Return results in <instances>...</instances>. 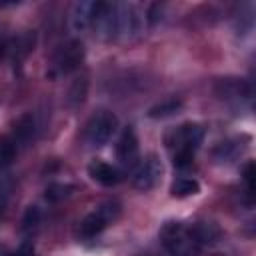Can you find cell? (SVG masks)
I'll return each instance as SVG.
<instances>
[{
	"label": "cell",
	"mask_w": 256,
	"mask_h": 256,
	"mask_svg": "<svg viewBox=\"0 0 256 256\" xmlns=\"http://www.w3.org/2000/svg\"><path fill=\"white\" fill-rule=\"evenodd\" d=\"M160 242L172 256H198L200 252L190 226L182 222H166L160 228Z\"/></svg>",
	"instance_id": "6da1fadb"
},
{
	"label": "cell",
	"mask_w": 256,
	"mask_h": 256,
	"mask_svg": "<svg viewBox=\"0 0 256 256\" xmlns=\"http://www.w3.org/2000/svg\"><path fill=\"white\" fill-rule=\"evenodd\" d=\"M84 56H86V48H84V44L80 40H66V42H62L54 50V54H52L48 76L56 78V76H64V74L74 72L84 62Z\"/></svg>",
	"instance_id": "7a4b0ae2"
},
{
	"label": "cell",
	"mask_w": 256,
	"mask_h": 256,
	"mask_svg": "<svg viewBox=\"0 0 256 256\" xmlns=\"http://www.w3.org/2000/svg\"><path fill=\"white\" fill-rule=\"evenodd\" d=\"M148 16L136 4H116V38L134 40L146 28Z\"/></svg>",
	"instance_id": "3957f363"
},
{
	"label": "cell",
	"mask_w": 256,
	"mask_h": 256,
	"mask_svg": "<svg viewBox=\"0 0 256 256\" xmlns=\"http://www.w3.org/2000/svg\"><path fill=\"white\" fill-rule=\"evenodd\" d=\"M118 216H120V204L116 200H106V202L94 206V210L84 216V220L78 226V234L82 238H94L108 224H112Z\"/></svg>",
	"instance_id": "277c9868"
},
{
	"label": "cell",
	"mask_w": 256,
	"mask_h": 256,
	"mask_svg": "<svg viewBox=\"0 0 256 256\" xmlns=\"http://www.w3.org/2000/svg\"><path fill=\"white\" fill-rule=\"evenodd\" d=\"M202 138H204V128L196 122H186V124L172 128L166 134V146L174 154H192L194 156V150L200 146Z\"/></svg>",
	"instance_id": "5b68a950"
},
{
	"label": "cell",
	"mask_w": 256,
	"mask_h": 256,
	"mask_svg": "<svg viewBox=\"0 0 256 256\" xmlns=\"http://www.w3.org/2000/svg\"><path fill=\"white\" fill-rule=\"evenodd\" d=\"M118 128V118L114 112L110 110H100L96 112L94 116H90V120L86 122V128H84V140L88 146L92 148H98V146H104L112 134L116 132Z\"/></svg>",
	"instance_id": "8992f818"
},
{
	"label": "cell",
	"mask_w": 256,
	"mask_h": 256,
	"mask_svg": "<svg viewBox=\"0 0 256 256\" xmlns=\"http://www.w3.org/2000/svg\"><path fill=\"white\" fill-rule=\"evenodd\" d=\"M162 172H164V166H162V160L156 156V154H148L134 170V176H132V186L146 192V190H152L160 178H162Z\"/></svg>",
	"instance_id": "52a82bcc"
},
{
	"label": "cell",
	"mask_w": 256,
	"mask_h": 256,
	"mask_svg": "<svg viewBox=\"0 0 256 256\" xmlns=\"http://www.w3.org/2000/svg\"><path fill=\"white\" fill-rule=\"evenodd\" d=\"M98 6L100 2L94 0H84V2H76L72 12H70V30L72 32H88L94 28L96 22V14H98Z\"/></svg>",
	"instance_id": "ba28073f"
},
{
	"label": "cell",
	"mask_w": 256,
	"mask_h": 256,
	"mask_svg": "<svg viewBox=\"0 0 256 256\" xmlns=\"http://www.w3.org/2000/svg\"><path fill=\"white\" fill-rule=\"evenodd\" d=\"M138 138H136V132L132 130V126L124 128L120 138H118V144H116V156L120 160L122 166L126 168H132L138 164Z\"/></svg>",
	"instance_id": "9c48e42d"
},
{
	"label": "cell",
	"mask_w": 256,
	"mask_h": 256,
	"mask_svg": "<svg viewBox=\"0 0 256 256\" xmlns=\"http://www.w3.org/2000/svg\"><path fill=\"white\" fill-rule=\"evenodd\" d=\"M214 92L222 100H236V102H240V100L250 96V86H248V82H244L240 78H220L214 84Z\"/></svg>",
	"instance_id": "30bf717a"
},
{
	"label": "cell",
	"mask_w": 256,
	"mask_h": 256,
	"mask_svg": "<svg viewBox=\"0 0 256 256\" xmlns=\"http://www.w3.org/2000/svg\"><path fill=\"white\" fill-rule=\"evenodd\" d=\"M88 174L94 182L102 184V186H116L120 180H122V172L108 164V162H102V160H94L88 164Z\"/></svg>",
	"instance_id": "8fae6325"
},
{
	"label": "cell",
	"mask_w": 256,
	"mask_h": 256,
	"mask_svg": "<svg viewBox=\"0 0 256 256\" xmlns=\"http://www.w3.org/2000/svg\"><path fill=\"white\" fill-rule=\"evenodd\" d=\"M34 44H36V34L30 32V30H24L12 42H8V50L6 52H10L14 62H22L34 50Z\"/></svg>",
	"instance_id": "7c38bea8"
},
{
	"label": "cell",
	"mask_w": 256,
	"mask_h": 256,
	"mask_svg": "<svg viewBox=\"0 0 256 256\" xmlns=\"http://www.w3.org/2000/svg\"><path fill=\"white\" fill-rule=\"evenodd\" d=\"M190 230L196 238V242L202 246H210V244H216L222 236V230L218 228V224L214 222H208V220H200V222H194L190 224Z\"/></svg>",
	"instance_id": "4fadbf2b"
},
{
	"label": "cell",
	"mask_w": 256,
	"mask_h": 256,
	"mask_svg": "<svg viewBox=\"0 0 256 256\" xmlns=\"http://www.w3.org/2000/svg\"><path fill=\"white\" fill-rule=\"evenodd\" d=\"M34 136H36V120H34V116L32 114H24V116H20L18 118V122L14 124V144L18 146V144H22V146H26L30 140H34Z\"/></svg>",
	"instance_id": "5bb4252c"
},
{
	"label": "cell",
	"mask_w": 256,
	"mask_h": 256,
	"mask_svg": "<svg viewBox=\"0 0 256 256\" xmlns=\"http://www.w3.org/2000/svg\"><path fill=\"white\" fill-rule=\"evenodd\" d=\"M200 192V184L194 178H176L170 186V194L174 198H186V196H194Z\"/></svg>",
	"instance_id": "9a60e30c"
},
{
	"label": "cell",
	"mask_w": 256,
	"mask_h": 256,
	"mask_svg": "<svg viewBox=\"0 0 256 256\" xmlns=\"http://www.w3.org/2000/svg\"><path fill=\"white\" fill-rule=\"evenodd\" d=\"M88 92V80L86 78H76L68 90V104L70 106H80L86 98Z\"/></svg>",
	"instance_id": "2e32d148"
},
{
	"label": "cell",
	"mask_w": 256,
	"mask_h": 256,
	"mask_svg": "<svg viewBox=\"0 0 256 256\" xmlns=\"http://www.w3.org/2000/svg\"><path fill=\"white\" fill-rule=\"evenodd\" d=\"M238 150H242L238 140H226V142L218 144V148L214 150V158L220 160V162H228L238 154Z\"/></svg>",
	"instance_id": "e0dca14e"
},
{
	"label": "cell",
	"mask_w": 256,
	"mask_h": 256,
	"mask_svg": "<svg viewBox=\"0 0 256 256\" xmlns=\"http://www.w3.org/2000/svg\"><path fill=\"white\" fill-rule=\"evenodd\" d=\"M182 108V102L180 100H166L154 108H150V118H166V116H172L174 112H178Z\"/></svg>",
	"instance_id": "ac0fdd59"
},
{
	"label": "cell",
	"mask_w": 256,
	"mask_h": 256,
	"mask_svg": "<svg viewBox=\"0 0 256 256\" xmlns=\"http://www.w3.org/2000/svg\"><path fill=\"white\" fill-rule=\"evenodd\" d=\"M18 146L14 144L12 138H2L0 140V168H6L8 164H12V160L16 158Z\"/></svg>",
	"instance_id": "d6986e66"
},
{
	"label": "cell",
	"mask_w": 256,
	"mask_h": 256,
	"mask_svg": "<svg viewBox=\"0 0 256 256\" xmlns=\"http://www.w3.org/2000/svg\"><path fill=\"white\" fill-rule=\"evenodd\" d=\"M74 188L72 186H68V184H52V186H48L46 188V198L48 200H52V202H58V200H62V198H66V196H70V192H72Z\"/></svg>",
	"instance_id": "ffe728a7"
},
{
	"label": "cell",
	"mask_w": 256,
	"mask_h": 256,
	"mask_svg": "<svg viewBox=\"0 0 256 256\" xmlns=\"http://www.w3.org/2000/svg\"><path fill=\"white\" fill-rule=\"evenodd\" d=\"M38 218H40L38 208H36V206H30V208H28V212H26V216H24V228L34 226V224L38 222Z\"/></svg>",
	"instance_id": "44dd1931"
},
{
	"label": "cell",
	"mask_w": 256,
	"mask_h": 256,
	"mask_svg": "<svg viewBox=\"0 0 256 256\" xmlns=\"http://www.w3.org/2000/svg\"><path fill=\"white\" fill-rule=\"evenodd\" d=\"M244 182H246L248 190L252 192L254 190V164L252 162H248L246 168H244Z\"/></svg>",
	"instance_id": "7402d4cb"
},
{
	"label": "cell",
	"mask_w": 256,
	"mask_h": 256,
	"mask_svg": "<svg viewBox=\"0 0 256 256\" xmlns=\"http://www.w3.org/2000/svg\"><path fill=\"white\" fill-rule=\"evenodd\" d=\"M6 50H8V40H6V38L0 34V58L6 54Z\"/></svg>",
	"instance_id": "603a6c76"
}]
</instances>
